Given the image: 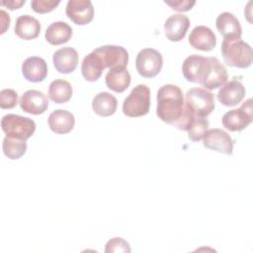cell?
Listing matches in <instances>:
<instances>
[{
    "mask_svg": "<svg viewBox=\"0 0 253 253\" xmlns=\"http://www.w3.org/2000/svg\"><path fill=\"white\" fill-rule=\"evenodd\" d=\"M185 101L182 90L174 84H166L157 92L156 115L164 123L174 126L183 116Z\"/></svg>",
    "mask_w": 253,
    "mask_h": 253,
    "instance_id": "obj_1",
    "label": "cell"
},
{
    "mask_svg": "<svg viewBox=\"0 0 253 253\" xmlns=\"http://www.w3.org/2000/svg\"><path fill=\"white\" fill-rule=\"evenodd\" d=\"M217 62L218 59L216 57L192 54L184 60L182 72L187 81L199 83L207 89L215 74Z\"/></svg>",
    "mask_w": 253,
    "mask_h": 253,
    "instance_id": "obj_2",
    "label": "cell"
},
{
    "mask_svg": "<svg viewBox=\"0 0 253 253\" xmlns=\"http://www.w3.org/2000/svg\"><path fill=\"white\" fill-rule=\"evenodd\" d=\"M220 50L224 62L231 67L247 68L252 63V48L241 39L223 40Z\"/></svg>",
    "mask_w": 253,
    "mask_h": 253,
    "instance_id": "obj_3",
    "label": "cell"
},
{
    "mask_svg": "<svg viewBox=\"0 0 253 253\" xmlns=\"http://www.w3.org/2000/svg\"><path fill=\"white\" fill-rule=\"evenodd\" d=\"M150 108V89L144 84L136 85L123 103V113L130 118L145 116Z\"/></svg>",
    "mask_w": 253,
    "mask_h": 253,
    "instance_id": "obj_4",
    "label": "cell"
},
{
    "mask_svg": "<svg viewBox=\"0 0 253 253\" xmlns=\"http://www.w3.org/2000/svg\"><path fill=\"white\" fill-rule=\"evenodd\" d=\"M1 127L7 136L27 140L36 130V123L27 117L8 114L2 117Z\"/></svg>",
    "mask_w": 253,
    "mask_h": 253,
    "instance_id": "obj_5",
    "label": "cell"
},
{
    "mask_svg": "<svg viewBox=\"0 0 253 253\" xmlns=\"http://www.w3.org/2000/svg\"><path fill=\"white\" fill-rule=\"evenodd\" d=\"M185 105L196 117L207 118L215 108L214 95L207 89L195 87L187 91Z\"/></svg>",
    "mask_w": 253,
    "mask_h": 253,
    "instance_id": "obj_6",
    "label": "cell"
},
{
    "mask_svg": "<svg viewBox=\"0 0 253 253\" xmlns=\"http://www.w3.org/2000/svg\"><path fill=\"white\" fill-rule=\"evenodd\" d=\"M162 54L154 48H143L136 55V70L138 74L144 78H153L158 75L162 69Z\"/></svg>",
    "mask_w": 253,
    "mask_h": 253,
    "instance_id": "obj_7",
    "label": "cell"
},
{
    "mask_svg": "<svg viewBox=\"0 0 253 253\" xmlns=\"http://www.w3.org/2000/svg\"><path fill=\"white\" fill-rule=\"evenodd\" d=\"M253 120L252 100L248 99L239 109H233L226 112L222 119V126L230 131H240L246 128Z\"/></svg>",
    "mask_w": 253,
    "mask_h": 253,
    "instance_id": "obj_8",
    "label": "cell"
},
{
    "mask_svg": "<svg viewBox=\"0 0 253 253\" xmlns=\"http://www.w3.org/2000/svg\"><path fill=\"white\" fill-rule=\"evenodd\" d=\"M102 63L103 68L116 66L126 67L128 62V52L121 45H102L93 50Z\"/></svg>",
    "mask_w": 253,
    "mask_h": 253,
    "instance_id": "obj_9",
    "label": "cell"
},
{
    "mask_svg": "<svg viewBox=\"0 0 253 253\" xmlns=\"http://www.w3.org/2000/svg\"><path fill=\"white\" fill-rule=\"evenodd\" d=\"M204 146L227 155H231L233 152L234 141L231 136L220 128H211L206 131L204 137Z\"/></svg>",
    "mask_w": 253,
    "mask_h": 253,
    "instance_id": "obj_10",
    "label": "cell"
},
{
    "mask_svg": "<svg viewBox=\"0 0 253 253\" xmlns=\"http://www.w3.org/2000/svg\"><path fill=\"white\" fill-rule=\"evenodd\" d=\"M65 13L74 24L84 26L93 20L94 7L89 0H69Z\"/></svg>",
    "mask_w": 253,
    "mask_h": 253,
    "instance_id": "obj_11",
    "label": "cell"
},
{
    "mask_svg": "<svg viewBox=\"0 0 253 253\" xmlns=\"http://www.w3.org/2000/svg\"><path fill=\"white\" fill-rule=\"evenodd\" d=\"M21 109L28 114L41 115L48 108V99L46 95L38 90L26 91L20 99Z\"/></svg>",
    "mask_w": 253,
    "mask_h": 253,
    "instance_id": "obj_12",
    "label": "cell"
},
{
    "mask_svg": "<svg viewBox=\"0 0 253 253\" xmlns=\"http://www.w3.org/2000/svg\"><path fill=\"white\" fill-rule=\"evenodd\" d=\"M245 93L246 91L243 84L236 79H232L218 90L216 97L223 106L233 107L243 100Z\"/></svg>",
    "mask_w": 253,
    "mask_h": 253,
    "instance_id": "obj_13",
    "label": "cell"
},
{
    "mask_svg": "<svg viewBox=\"0 0 253 253\" xmlns=\"http://www.w3.org/2000/svg\"><path fill=\"white\" fill-rule=\"evenodd\" d=\"M215 26L223 40H240L242 28L238 19L229 12L220 13L215 21Z\"/></svg>",
    "mask_w": 253,
    "mask_h": 253,
    "instance_id": "obj_14",
    "label": "cell"
},
{
    "mask_svg": "<svg viewBox=\"0 0 253 253\" xmlns=\"http://www.w3.org/2000/svg\"><path fill=\"white\" fill-rule=\"evenodd\" d=\"M190 27V20L186 15H171L164 23V31L166 38L171 42L182 41Z\"/></svg>",
    "mask_w": 253,
    "mask_h": 253,
    "instance_id": "obj_15",
    "label": "cell"
},
{
    "mask_svg": "<svg viewBox=\"0 0 253 253\" xmlns=\"http://www.w3.org/2000/svg\"><path fill=\"white\" fill-rule=\"evenodd\" d=\"M53 65L59 73L68 74L73 72L78 64V53L71 46H65L57 49L52 56Z\"/></svg>",
    "mask_w": 253,
    "mask_h": 253,
    "instance_id": "obj_16",
    "label": "cell"
},
{
    "mask_svg": "<svg viewBox=\"0 0 253 253\" xmlns=\"http://www.w3.org/2000/svg\"><path fill=\"white\" fill-rule=\"evenodd\" d=\"M22 73L26 80L39 83L45 79L47 75V64L45 60L39 56H31L22 63Z\"/></svg>",
    "mask_w": 253,
    "mask_h": 253,
    "instance_id": "obj_17",
    "label": "cell"
},
{
    "mask_svg": "<svg viewBox=\"0 0 253 253\" xmlns=\"http://www.w3.org/2000/svg\"><path fill=\"white\" fill-rule=\"evenodd\" d=\"M189 42L196 49L210 51L215 46L216 38L209 27L197 26L190 33Z\"/></svg>",
    "mask_w": 253,
    "mask_h": 253,
    "instance_id": "obj_18",
    "label": "cell"
},
{
    "mask_svg": "<svg viewBox=\"0 0 253 253\" xmlns=\"http://www.w3.org/2000/svg\"><path fill=\"white\" fill-rule=\"evenodd\" d=\"M48 126L49 128L58 134H65L72 130L75 125V118L72 113L58 109L50 113L48 117Z\"/></svg>",
    "mask_w": 253,
    "mask_h": 253,
    "instance_id": "obj_19",
    "label": "cell"
},
{
    "mask_svg": "<svg viewBox=\"0 0 253 253\" xmlns=\"http://www.w3.org/2000/svg\"><path fill=\"white\" fill-rule=\"evenodd\" d=\"M105 80L106 85L109 89L117 93H122L126 91L129 86L131 78L129 72L126 67L116 66L110 68V70L106 74Z\"/></svg>",
    "mask_w": 253,
    "mask_h": 253,
    "instance_id": "obj_20",
    "label": "cell"
},
{
    "mask_svg": "<svg viewBox=\"0 0 253 253\" xmlns=\"http://www.w3.org/2000/svg\"><path fill=\"white\" fill-rule=\"evenodd\" d=\"M41 32L40 22L30 15H21L15 24V34L23 40H34L39 37Z\"/></svg>",
    "mask_w": 253,
    "mask_h": 253,
    "instance_id": "obj_21",
    "label": "cell"
},
{
    "mask_svg": "<svg viewBox=\"0 0 253 253\" xmlns=\"http://www.w3.org/2000/svg\"><path fill=\"white\" fill-rule=\"evenodd\" d=\"M72 28L65 22L50 24L44 34V38L50 44L59 45L67 42L72 37Z\"/></svg>",
    "mask_w": 253,
    "mask_h": 253,
    "instance_id": "obj_22",
    "label": "cell"
},
{
    "mask_svg": "<svg viewBox=\"0 0 253 253\" xmlns=\"http://www.w3.org/2000/svg\"><path fill=\"white\" fill-rule=\"evenodd\" d=\"M118 107V101L114 95L109 92L98 93L92 101L93 111L101 117H110L115 114Z\"/></svg>",
    "mask_w": 253,
    "mask_h": 253,
    "instance_id": "obj_23",
    "label": "cell"
},
{
    "mask_svg": "<svg viewBox=\"0 0 253 253\" xmlns=\"http://www.w3.org/2000/svg\"><path fill=\"white\" fill-rule=\"evenodd\" d=\"M103 70L104 68L101 61L93 51L83 58L81 63V72L86 81H97L101 77Z\"/></svg>",
    "mask_w": 253,
    "mask_h": 253,
    "instance_id": "obj_24",
    "label": "cell"
},
{
    "mask_svg": "<svg viewBox=\"0 0 253 253\" xmlns=\"http://www.w3.org/2000/svg\"><path fill=\"white\" fill-rule=\"evenodd\" d=\"M72 87L66 80L55 79L48 87V97L55 104L68 102L72 97Z\"/></svg>",
    "mask_w": 253,
    "mask_h": 253,
    "instance_id": "obj_25",
    "label": "cell"
},
{
    "mask_svg": "<svg viewBox=\"0 0 253 253\" xmlns=\"http://www.w3.org/2000/svg\"><path fill=\"white\" fill-rule=\"evenodd\" d=\"M2 149L4 154L11 160H17L21 158L27 150L26 140L17 139L9 136H5L2 143Z\"/></svg>",
    "mask_w": 253,
    "mask_h": 253,
    "instance_id": "obj_26",
    "label": "cell"
},
{
    "mask_svg": "<svg viewBox=\"0 0 253 253\" xmlns=\"http://www.w3.org/2000/svg\"><path fill=\"white\" fill-rule=\"evenodd\" d=\"M209 125V121L206 118L196 117L192 126L187 130L189 139H191L192 141L201 140L204 137L206 131L208 130Z\"/></svg>",
    "mask_w": 253,
    "mask_h": 253,
    "instance_id": "obj_27",
    "label": "cell"
},
{
    "mask_svg": "<svg viewBox=\"0 0 253 253\" xmlns=\"http://www.w3.org/2000/svg\"><path fill=\"white\" fill-rule=\"evenodd\" d=\"M18 104V94L13 89H3L0 91V107L2 109H12Z\"/></svg>",
    "mask_w": 253,
    "mask_h": 253,
    "instance_id": "obj_28",
    "label": "cell"
},
{
    "mask_svg": "<svg viewBox=\"0 0 253 253\" xmlns=\"http://www.w3.org/2000/svg\"><path fill=\"white\" fill-rule=\"evenodd\" d=\"M59 0H33L31 2V7L36 13L44 14L51 12L59 5Z\"/></svg>",
    "mask_w": 253,
    "mask_h": 253,
    "instance_id": "obj_29",
    "label": "cell"
},
{
    "mask_svg": "<svg viewBox=\"0 0 253 253\" xmlns=\"http://www.w3.org/2000/svg\"><path fill=\"white\" fill-rule=\"evenodd\" d=\"M106 253H112V252H130L129 244L121 237H114L110 239L106 243L105 247Z\"/></svg>",
    "mask_w": 253,
    "mask_h": 253,
    "instance_id": "obj_30",
    "label": "cell"
},
{
    "mask_svg": "<svg viewBox=\"0 0 253 253\" xmlns=\"http://www.w3.org/2000/svg\"><path fill=\"white\" fill-rule=\"evenodd\" d=\"M195 118H196V116L193 114V112L185 105L183 116L173 126H175L176 128H178L180 130H188L190 128V126H192Z\"/></svg>",
    "mask_w": 253,
    "mask_h": 253,
    "instance_id": "obj_31",
    "label": "cell"
},
{
    "mask_svg": "<svg viewBox=\"0 0 253 253\" xmlns=\"http://www.w3.org/2000/svg\"><path fill=\"white\" fill-rule=\"evenodd\" d=\"M165 4L171 7V9L178 12H187L193 8L196 4L195 0H174V1H164Z\"/></svg>",
    "mask_w": 253,
    "mask_h": 253,
    "instance_id": "obj_32",
    "label": "cell"
},
{
    "mask_svg": "<svg viewBox=\"0 0 253 253\" xmlns=\"http://www.w3.org/2000/svg\"><path fill=\"white\" fill-rule=\"evenodd\" d=\"M25 3H26L25 0H7V1L3 0L1 1L0 4L2 6H6L10 10H15V9L21 8Z\"/></svg>",
    "mask_w": 253,
    "mask_h": 253,
    "instance_id": "obj_33",
    "label": "cell"
},
{
    "mask_svg": "<svg viewBox=\"0 0 253 253\" xmlns=\"http://www.w3.org/2000/svg\"><path fill=\"white\" fill-rule=\"evenodd\" d=\"M0 15H1V25H2V29H1V34H4L6 29L9 28L10 25V16L9 14H7L4 10L0 11Z\"/></svg>",
    "mask_w": 253,
    "mask_h": 253,
    "instance_id": "obj_34",
    "label": "cell"
}]
</instances>
